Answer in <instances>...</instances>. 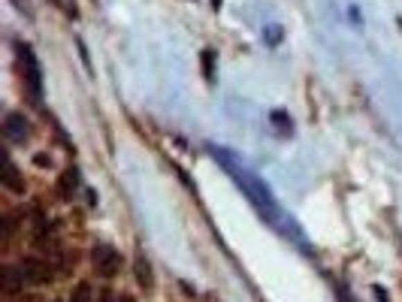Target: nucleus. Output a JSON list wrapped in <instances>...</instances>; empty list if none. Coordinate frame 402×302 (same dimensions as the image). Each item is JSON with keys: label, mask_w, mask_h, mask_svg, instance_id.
<instances>
[{"label": "nucleus", "mask_w": 402, "mask_h": 302, "mask_svg": "<svg viewBox=\"0 0 402 302\" xmlns=\"http://www.w3.org/2000/svg\"><path fill=\"white\" fill-rule=\"evenodd\" d=\"M91 263H94V272L97 275L112 278V275H119V269H121V254L112 245L100 242V245H94V251H91Z\"/></svg>", "instance_id": "f257e3e1"}, {"label": "nucleus", "mask_w": 402, "mask_h": 302, "mask_svg": "<svg viewBox=\"0 0 402 302\" xmlns=\"http://www.w3.org/2000/svg\"><path fill=\"white\" fill-rule=\"evenodd\" d=\"M21 275H24V281H30V284H46V281H52L55 278V266L49 263V260H40V257H24L21 260Z\"/></svg>", "instance_id": "f03ea898"}, {"label": "nucleus", "mask_w": 402, "mask_h": 302, "mask_svg": "<svg viewBox=\"0 0 402 302\" xmlns=\"http://www.w3.org/2000/svg\"><path fill=\"white\" fill-rule=\"evenodd\" d=\"M3 130H6V136H10L12 142H24L30 136V124H28V118H24L21 112H10L3 118Z\"/></svg>", "instance_id": "7ed1b4c3"}, {"label": "nucleus", "mask_w": 402, "mask_h": 302, "mask_svg": "<svg viewBox=\"0 0 402 302\" xmlns=\"http://www.w3.org/2000/svg\"><path fill=\"white\" fill-rule=\"evenodd\" d=\"M0 287H3V296H19L21 287H24V275L21 269H12V266H6L3 272H0Z\"/></svg>", "instance_id": "20e7f679"}, {"label": "nucleus", "mask_w": 402, "mask_h": 302, "mask_svg": "<svg viewBox=\"0 0 402 302\" xmlns=\"http://www.w3.org/2000/svg\"><path fill=\"white\" fill-rule=\"evenodd\" d=\"M79 190V170L76 166H67L58 179V197L61 199H73V194Z\"/></svg>", "instance_id": "39448f33"}, {"label": "nucleus", "mask_w": 402, "mask_h": 302, "mask_svg": "<svg viewBox=\"0 0 402 302\" xmlns=\"http://www.w3.org/2000/svg\"><path fill=\"white\" fill-rule=\"evenodd\" d=\"M19 55H21V64L28 66V82H30L33 97H40V66H37V61H33L30 46H21V43H19Z\"/></svg>", "instance_id": "423d86ee"}, {"label": "nucleus", "mask_w": 402, "mask_h": 302, "mask_svg": "<svg viewBox=\"0 0 402 302\" xmlns=\"http://www.w3.org/2000/svg\"><path fill=\"white\" fill-rule=\"evenodd\" d=\"M133 272H137V284L146 290L155 287V275H152V263H148L142 254H137V260H133Z\"/></svg>", "instance_id": "0eeeda50"}, {"label": "nucleus", "mask_w": 402, "mask_h": 302, "mask_svg": "<svg viewBox=\"0 0 402 302\" xmlns=\"http://www.w3.org/2000/svg\"><path fill=\"white\" fill-rule=\"evenodd\" d=\"M3 184L12 190V194H24V179L19 175V166L12 161H6V175H3Z\"/></svg>", "instance_id": "6e6552de"}, {"label": "nucleus", "mask_w": 402, "mask_h": 302, "mask_svg": "<svg viewBox=\"0 0 402 302\" xmlns=\"http://www.w3.org/2000/svg\"><path fill=\"white\" fill-rule=\"evenodd\" d=\"M70 302H94V293H91V284L88 281H79L70 293Z\"/></svg>", "instance_id": "1a4fd4ad"}, {"label": "nucleus", "mask_w": 402, "mask_h": 302, "mask_svg": "<svg viewBox=\"0 0 402 302\" xmlns=\"http://www.w3.org/2000/svg\"><path fill=\"white\" fill-rule=\"evenodd\" d=\"M212 61H215V52H203V73H206V79H209V82H212V79H215Z\"/></svg>", "instance_id": "9d476101"}, {"label": "nucleus", "mask_w": 402, "mask_h": 302, "mask_svg": "<svg viewBox=\"0 0 402 302\" xmlns=\"http://www.w3.org/2000/svg\"><path fill=\"white\" fill-rule=\"evenodd\" d=\"M97 302H130L128 296H119V293H109V290H103V293H100V296H97Z\"/></svg>", "instance_id": "9b49d317"}]
</instances>
